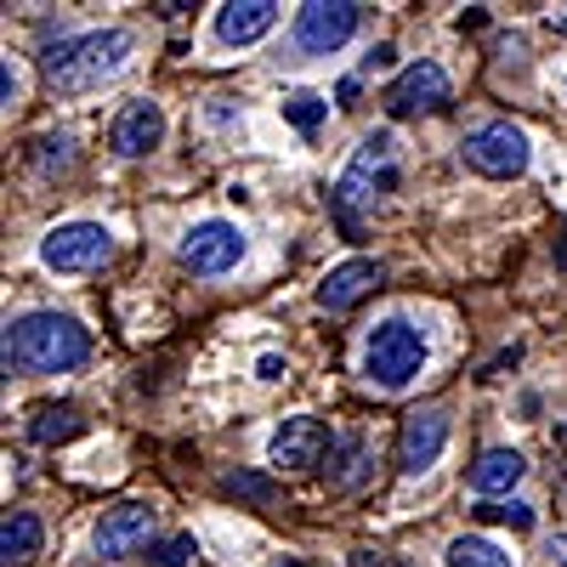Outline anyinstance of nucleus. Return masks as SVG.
<instances>
[{
  "label": "nucleus",
  "instance_id": "obj_28",
  "mask_svg": "<svg viewBox=\"0 0 567 567\" xmlns=\"http://www.w3.org/2000/svg\"><path fill=\"white\" fill-rule=\"evenodd\" d=\"M545 556H556V567H567V534H550L545 539Z\"/></svg>",
  "mask_w": 567,
  "mask_h": 567
},
{
  "label": "nucleus",
  "instance_id": "obj_1",
  "mask_svg": "<svg viewBox=\"0 0 567 567\" xmlns=\"http://www.w3.org/2000/svg\"><path fill=\"white\" fill-rule=\"evenodd\" d=\"M91 358V329L69 312H29L7 323V374H63Z\"/></svg>",
  "mask_w": 567,
  "mask_h": 567
},
{
  "label": "nucleus",
  "instance_id": "obj_11",
  "mask_svg": "<svg viewBox=\"0 0 567 567\" xmlns=\"http://www.w3.org/2000/svg\"><path fill=\"white\" fill-rule=\"evenodd\" d=\"M443 103H449V74H443V63H432V58L409 63V69L392 80V91H386V109H392L398 120H409V114H437Z\"/></svg>",
  "mask_w": 567,
  "mask_h": 567
},
{
  "label": "nucleus",
  "instance_id": "obj_20",
  "mask_svg": "<svg viewBox=\"0 0 567 567\" xmlns=\"http://www.w3.org/2000/svg\"><path fill=\"white\" fill-rule=\"evenodd\" d=\"M449 567H516V561L494 539H483V534H460L449 545Z\"/></svg>",
  "mask_w": 567,
  "mask_h": 567
},
{
  "label": "nucleus",
  "instance_id": "obj_8",
  "mask_svg": "<svg viewBox=\"0 0 567 567\" xmlns=\"http://www.w3.org/2000/svg\"><path fill=\"white\" fill-rule=\"evenodd\" d=\"M148 539H154V505L148 499H120L114 511H103L97 534H91V550H97L103 561H125Z\"/></svg>",
  "mask_w": 567,
  "mask_h": 567
},
{
  "label": "nucleus",
  "instance_id": "obj_6",
  "mask_svg": "<svg viewBox=\"0 0 567 567\" xmlns=\"http://www.w3.org/2000/svg\"><path fill=\"white\" fill-rule=\"evenodd\" d=\"M114 256V233L103 221H63L40 239V261L52 272H97L103 261Z\"/></svg>",
  "mask_w": 567,
  "mask_h": 567
},
{
  "label": "nucleus",
  "instance_id": "obj_13",
  "mask_svg": "<svg viewBox=\"0 0 567 567\" xmlns=\"http://www.w3.org/2000/svg\"><path fill=\"white\" fill-rule=\"evenodd\" d=\"M386 284V267L369 261V256H352L341 267H329V278L318 284V307L323 312H352L358 301H369L374 290Z\"/></svg>",
  "mask_w": 567,
  "mask_h": 567
},
{
  "label": "nucleus",
  "instance_id": "obj_5",
  "mask_svg": "<svg viewBox=\"0 0 567 567\" xmlns=\"http://www.w3.org/2000/svg\"><path fill=\"white\" fill-rule=\"evenodd\" d=\"M460 154H465L471 171H483V176H494V182H511V176L528 171V131L511 125V120H488V125H477V131H465Z\"/></svg>",
  "mask_w": 567,
  "mask_h": 567
},
{
  "label": "nucleus",
  "instance_id": "obj_24",
  "mask_svg": "<svg viewBox=\"0 0 567 567\" xmlns=\"http://www.w3.org/2000/svg\"><path fill=\"white\" fill-rule=\"evenodd\" d=\"M194 556H199L194 534H176V539H165V545L154 550V561H159V567H187V561H194Z\"/></svg>",
  "mask_w": 567,
  "mask_h": 567
},
{
  "label": "nucleus",
  "instance_id": "obj_25",
  "mask_svg": "<svg viewBox=\"0 0 567 567\" xmlns=\"http://www.w3.org/2000/svg\"><path fill=\"white\" fill-rule=\"evenodd\" d=\"M352 567H414L409 556H392V550H374V545H358L352 550Z\"/></svg>",
  "mask_w": 567,
  "mask_h": 567
},
{
  "label": "nucleus",
  "instance_id": "obj_17",
  "mask_svg": "<svg viewBox=\"0 0 567 567\" xmlns=\"http://www.w3.org/2000/svg\"><path fill=\"white\" fill-rule=\"evenodd\" d=\"M29 443H40V449H52V443H74L80 432H85V414L74 409V403H40L34 414H29Z\"/></svg>",
  "mask_w": 567,
  "mask_h": 567
},
{
  "label": "nucleus",
  "instance_id": "obj_14",
  "mask_svg": "<svg viewBox=\"0 0 567 567\" xmlns=\"http://www.w3.org/2000/svg\"><path fill=\"white\" fill-rule=\"evenodd\" d=\"M159 136H165V109H159L154 97H131V103L114 114V131H109V142H114L120 159H142L148 148H159Z\"/></svg>",
  "mask_w": 567,
  "mask_h": 567
},
{
  "label": "nucleus",
  "instance_id": "obj_19",
  "mask_svg": "<svg viewBox=\"0 0 567 567\" xmlns=\"http://www.w3.org/2000/svg\"><path fill=\"white\" fill-rule=\"evenodd\" d=\"M329 483L336 488H358L369 477V443L363 437H336V449H329Z\"/></svg>",
  "mask_w": 567,
  "mask_h": 567
},
{
  "label": "nucleus",
  "instance_id": "obj_26",
  "mask_svg": "<svg viewBox=\"0 0 567 567\" xmlns=\"http://www.w3.org/2000/svg\"><path fill=\"white\" fill-rule=\"evenodd\" d=\"M0 97H7V109H12L18 97H23V80H18V69H12V63L0 69Z\"/></svg>",
  "mask_w": 567,
  "mask_h": 567
},
{
  "label": "nucleus",
  "instance_id": "obj_4",
  "mask_svg": "<svg viewBox=\"0 0 567 567\" xmlns=\"http://www.w3.org/2000/svg\"><path fill=\"white\" fill-rule=\"evenodd\" d=\"M420 363H425V336L409 318H386V323L369 329V347H363L369 381H381L386 392H398V386H409L420 374Z\"/></svg>",
  "mask_w": 567,
  "mask_h": 567
},
{
  "label": "nucleus",
  "instance_id": "obj_15",
  "mask_svg": "<svg viewBox=\"0 0 567 567\" xmlns=\"http://www.w3.org/2000/svg\"><path fill=\"white\" fill-rule=\"evenodd\" d=\"M278 23V0H227L216 12V34L227 45H256L261 34H272Z\"/></svg>",
  "mask_w": 567,
  "mask_h": 567
},
{
  "label": "nucleus",
  "instance_id": "obj_18",
  "mask_svg": "<svg viewBox=\"0 0 567 567\" xmlns=\"http://www.w3.org/2000/svg\"><path fill=\"white\" fill-rule=\"evenodd\" d=\"M45 545V528L34 511H7V523H0V561L7 567H23L29 556H40Z\"/></svg>",
  "mask_w": 567,
  "mask_h": 567
},
{
  "label": "nucleus",
  "instance_id": "obj_7",
  "mask_svg": "<svg viewBox=\"0 0 567 567\" xmlns=\"http://www.w3.org/2000/svg\"><path fill=\"white\" fill-rule=\"evenodd\" d=\"M358 23H363V7H352V0H307L296 12V45L307 58H329L358 34Z\"/></svg>",
  "mask_w": 567,
  "mask_h": 567
},
{
  "label": "nucleus",
  "instance_id": "obj_9",
  "mask_svg": "<svg viewBox=\"0 0 567 567\" xmlns=\"http://www.w3.org/2000/svg\"><path fill=\"white\" fill-rule=\"evenodd\" d=\"M239 261H245V233L233 227V221H199V227L182 239V267L199 272V278L233 272Z\"/></svg>",
  "mask_w": 567,
  "mask_h": 567
},
{
  "label": "nucleus",
  "instance_id": "obj_3",
  "mask_svg": "<svg viewBox=\"0 0 567 567\" xmlns=\"http://www.w3.org/2000/svg\"><path fill=\"white\" fill-rule=\"evenodd\" d=\"M392 187H398V142H392V131H374V136L358 142L352 165L341 171L336 205H341L347 216H358V210H369L381 194H392Z\"/></svg>",
  "mask_w": 567,
  "mask_h": 567
},
{
  "label": "nucleus",
  "instance_id": "obj_2",
  "mask_svg": "<svg viewBox=\"0 0 567 567\" xmlns=\"http://www.w3.org/2000/svg\"><path fill=\"white\" fill-rule=\"evenodd\" d=\"M136 52V34L131 29H91L80 40H63L45 52V80H52L58 91H91L114 80Z\"/></svg>",
  "mask_w": 567,
  "mask_h": 567
},
{
  "label": "nucleus",
  "instance_id": "obj_22",
  "mask_svg": "<svg viewBox=\"0 0 567 567\" xmlns=\"http://www.w3.org/2000/svg\"><path fill=\"white\" fill-rule=\"evenodd\" d=\"M221 494L245 499V505H272V477H256V471H233V477H221Z\"/></svg>",
  "mask_w": 567,
  "mask_h": 567
},
{
  "label": "nucleus",
  "instance_id": "obj_21",
  "mask_svg": "<svg viewBox=\"0 0 567 567\" xmlns=\"http://www.w3.org/2000/svg\"><path fill=\"white\" fill-rule=\"evenodd\" d=\"M284 120H290L296 131H318L323 120H329V103L318 97V91H290V97H284Z\"/></svg>",
  "mask_w": 567,
  "mask_h": 567
},
{
  "label": "nucleus",
  "instance_id": "obj_10",
  "mask_svg": "<svg viewBox=\"0 0 567 567\" xmlns=\"http://www.w3.org/2000/svg\"><path fill=\"white\" fill-rule=\"evenodd\" d=\"M443 449H449V414L443 409L403 414V432H398V471L403 477H425Z\"/></svg>",
  "mask_w": 567,
  "mask_h": 567
},
{
  "label": "nucleus",
  "instance_id": "obj_16",
  "mask_svg": "<svg viewBox=\"0 0 567 567\" xmlns=\"http://www.w3.org/2000/svg\"><path fill=\"white\" fill-rule=\"evenodd\" d=\"M523 471H528V460L516 454V449H483L477 465L465 471V483L477 488V494H511L516 483H523Z\"/></svg>",
  "mask_w": 567,
  "mask_h": 567
},
{
  "label": "nucleus",
  "instance_id": "obj_12",
  "mask_svg": "<svg viewBox=\"0 0 567 567\" xmlns=\"http://www.w3.org/2000/svg\"><path fill=\"white\" fill-rule=\"evenodd\" d=\"M329 449H336V437L323 432V420L296 414V420H284L278 432H272L267 460H272V465H284V471H312V465H323V454H329Z\"/></svg>",
  "mask_w": 567,
  "mask_h": 567
},
{
  "label": "nucleus",
  "instance_id": "obj_27",
  "mask_svg": "<svg viewBox=\"0 0 567 567\" xmlns=\"http://www.w3.org/2000/svg\"><path fill=\"white\" fill-rule=\"evenodd\" d=\"M256 374H261V381H284V358H278V352H267V358L256 363Z\"/></svg>",
  "mask_w": 567,
  "mask_h": 567
},
{
  "label": "nucleus",
  "instance_id": "obj_23",
  "mask_svg": "<svg viewBox=\"0 0 567 567\" xmlns=\"http://www.w3.org/2000/svg\"><path fill=\"white\" fill-rule=\"evenodd\" d=\"M477 523H511V528H534V505H523V499H483V505H477Z\"/></svg>",
  "mask_w": 567,
  "mask_h": 567
}]
</instances>
